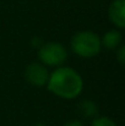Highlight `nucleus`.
I'll use <instances>...</instances> for the list:
<instances>
[{"label":"nucleus","instance_id":"obj_1","mask_svg":"<svg viewBox=\"0 0 125 126\" xmlns=\"http://www.w3.org/2000/svg\"><path fill=\"white\" fill-rule=\"evenodd\" d=\"M47 88L58 98L71 100L76 99L83 91V80L79 71L70 66H58L49 72Z\"/></svg>","mask_w":125,"mask_h":126},{"label":"nucleus","instance_id":"obj_2","mask_svg":"<svg viewBox=\"0 0 125 126\" xmlns=\"http://www.w3.org/2000/svg\"><path fill=\"white\" fill-rule=\"evenodd\" d=\"M70 48L75 55L82 59H91L97 56L102 50L101 37L92 31L76 32L70 41Z\"/></svg>","mask_w":125,"mask_h":126},{"label":"nucleus","instance_id":"obj_3","mask_svg":"<svg viewBox=\"0 0 125 126\" xmlns=\"http://www.w3.org/2000/svg\"><path fill=\"white\" fill-rule=\"evenodd\" d=\"M38 59L47 67H58L65 64L68 50L64 44L59 42L42 43L38 48Z\"/></svg>","mask_w":125,"mask_h":126},{"label":"nucleus","instance_id":"obj_4","mask_svg":"<svg viewBox=\"0 0 125 126\" xmlns=\"http://www.w3.org/2000/svg\"><path fill=\"white\" fill-rule=\"evenodd\" d=\"M23 76H25V80L31 86L44 87L49 79V71H48V67L44 66L42 63L33 61L26 66Z\"/></svg>","mask_w":125,"mask_h":126},{"label":"nucleus","instance_id":"obj_5","mask_svg":"<svg viewBox=\"0 0 125 126\" xmlns=\"http://www.w3.org/2000/svg\"><path fill=\"white\" fill-rule=\"evenodd\" d=\"M108 16L118 30H123L125 27V0H113L108 7Z\"/></svg>","mask_w":125,"mask_h":126},{"label":"nucleus","instance_id":"obj_6","mask_svg":"<svg viewBox=\"0 0 125 126\" xmlns=\"http://www.w3.org/2000/svg\"><path fill=\"white\" fill-rule=\"evenodd\" d=\"M123 42V36L119 30H109L101 37L102 48H106L108 50H117Z\"/></svg>","mask_w":125,"mask_h":126},{"label":"nucleus","instance_id":"obj_7","mask_svg":"<svg viewBox=\"0 0 125 126\" xmlns=\"http://www.w3.org/2000/svg\"><path fill=\"white\" fill-rule=\"evenodd\" d=\"M77 113L85 119H93L98 115V105L93 100L86 99L79 103L77 105Z\"/></svg>","mask_w":125,"mask_h":126},{"label":"nucleus","instance_id":"obj_8","mask_svg":"<svg viewBox=\"0 0 125 126\" xmlns=\"http://www.w3.org/2000/svg\"><path fill=\"white\" fill-rule=\"evenodd\" d=\"M89 126H118L114 120H112L108 116H96L92 119V123Z\"/></svg>","mask_w":125,"mask_h":126},{"label":"nucleus","instance_id":"obj_9","mask_svg":"<svg viewBox=\"0 0 125 126\" xmlns=\"http://www.w3.org/2000/svg\"><path fill=\"white\" fill-rule=\"evenodd\" d=\"M115 54H117V60L120 64V66H124V64H125V45L124 44H122L115 50Z\"/></svg>","mask_w":125,"mask_h":126},{"label":"nucleus","instance_id":"obj_10","mask_svg":"<svg viewBox=\"0 0 125 126\" xmlns=\"http://www.w3.org/2000/svg\"><path fill=\"white\" fill-rule=\"evenodd\" d=\"M63 126H85V125H83L82 121H80V120H70V121L65 123Z\"/></svg>","mask_w":125,"mask_h":126},{"label":"nucleus","instance_id":"obj_11","mask_svg":"<svg viewBox=\"0 0 125 126\" xmlns=\"http://www.w3.org/2000/svg\"><path fill=\"white\" fill-rule=\"evenodd\" d=\"M32 126H47V125L43 124V123H37V124H35V125H32Z\"/></svg>","mask_w":125,"mask_h":126}]
</instances>
